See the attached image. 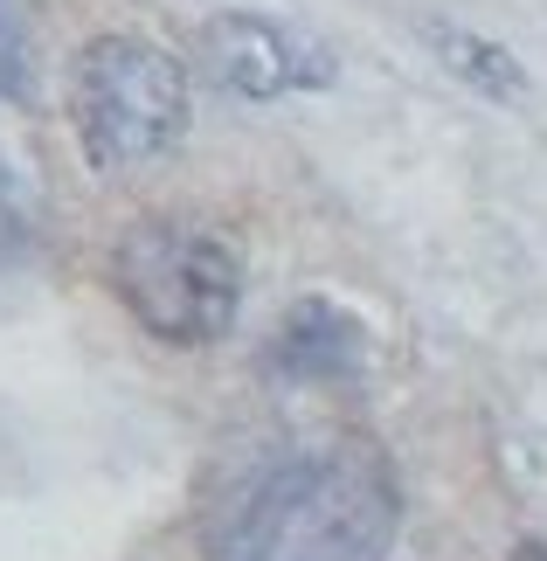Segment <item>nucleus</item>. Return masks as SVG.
Listing matches in <instances>:
<instances>
[{
  "instance_id": "obj_4",
  "label": "nucleus",
  "mask_w": 547,
  "mask_h": 561,
  "mask_svg": "<svg viewBox=\"0 0 547 561\" xmlns=\"http://www.w3.org/2000/svg\"><path fill=\"white\" fill-rule=\"evenodd\" d=\"M202 70L236 98H292V91H326L340 77V56L319 35L292 28L271 14H215L202 35Z\"/></svg>"
},
{
  "instance_id": "obj_7",
  "label": "nucleus",
  "mask_w": 547,
  "mask_h": 561,
  "mask_svg": "<svg viewBox=\"0 0 547 561\" xmlns=\"http://www.w3.org/2000/svg\"><path fill=\"white\" fill-rule=\"evenodd\" d=\"M29 236H35V215H29V194H21V181L0 167V264L8 256L29 250Z\"/></svg>"
},
{
  "instance_id": "obj_6",
  "label": "nucleus",
  "mask_w": 547,
  "mask_h": 561,
  "mask_svg": "<svg viewBox=\"0 0 547 561\" xmlns=\"http://www.w3.org/2000/svg\"><path fill=\"white\" fill-rule=\"evenodd\" d=\"M430 49L444 56V70L465 83V91H486V98H527V70L499 49V42H478L465 28H430Z\"/></svg>"
},
{
  "instance_id": "obj_5",
  "label": "nucleus",
  "mask_w": 547,
  "mask_h": 561,
  "mask_svg": "<svg viewBox=\"0 0 547 561\" xmlns=\"http://www.w3.org/2000/svg\"><path fill=\"white\" fill-rule=\"evenodd\" d=\"M367 354V333L354 312H340L333 298H298L292 312L277 319V340H271V368L292 375V381H333V375H354Z\"/></svg>"
},
{
  "instance_id": "obj_1",
  "label": "nucleus",
  "mask_w": 547,
  "mask_h": 561,
  "mask_svg": "<svg viewBox=\"0 0 547 561\" xmlns=\"http://www.w3.org/2000/svg\"><path fill=\"white\" fill-rule=\"evenodd\" d=\"M402 500L375 444H305L243 479L208 520V561H388Z\"/></svg>"
},
{
  "instance_id": "obj_2",
  "label": "nucleus",
  "mask_w": 547,
  "mask_h": 561,
  "mask_svg": "<svg viewBox=\"0 0 547 561\" xmlns=\"http://www.w3.org/2000/svg\"><path fill=\"white\" fill-rule=\"evenodd\" d=\"M77 146L98 174H125L181 146L187 133V70L139 35L83 42L62 83Z\"/></svg>"
},
{
  "instance_id": "obj_3",
  "label": "nucleus",
  "mask_w": 547,
  "mask_h": 561,
  "mask_svg": "<svg viewBox=\"0 0 547 561\" xmlns=\"http://www.w3.org/2000/svg\"><path fill=\"white\" fill-rule=\"evenodd\" d=\"M112 291L167 347H208L236 327L243 306V264L215 229L181 222V215H152L133 222L112 250Z\"/></svg>"
},
{
  "instance_id": "obj_8",
  "label": "nucleus",
  "mask_w": 547,
  "mask_h": 561,
  "mask_svg": "<svg viewBox=\"0 0 547 561\" xmlns=\"http://www.w3.org/2000/svg\"><path fill=\"white\" fill-rule=\"evenodd\" d=\"M0 56H21V42H14V8L0 0Z\"/></svg>"
},
{
  "instance_id": "obj_9",
  "label": "nucleus",
  "mask_w": 547,
  "mask_h": 561,
  "mask_svg": "<svg viewBox=\"0 0 547 561\" xmlns=\"http://www.w3.org/2000/svg\"><path fill=\"white\" fill-rule=\"evenodd\" d=\"M21 91V56H0V98Z\"/></svg>"
}]
</instances>
